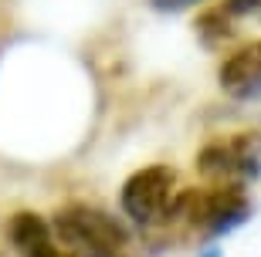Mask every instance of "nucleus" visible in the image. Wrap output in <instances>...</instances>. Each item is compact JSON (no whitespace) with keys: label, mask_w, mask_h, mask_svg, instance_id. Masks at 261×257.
<instances>
[{"label":"nucleus","mask_w":261,"mask_h":257,"mask_svg":"<svg viewBox=\"0 0 261 257\" xmlns=\"http://www.w3.org/2000/svg\"><path fill=\"white\" fill-rule=\"evenodd\" d=\"M176 220H184L187 227L200 230L207 240L227 237L231 230L248 223L251 217V200L248 190L238 183H207V186H190L180 190L176 200Z\"/></svg>","instance_id":"nucleus-1"},{"label":"nucleus","mask_w":261,"mask_h":257,"mask_svg":"<svg viewBox=\"0 0 261 257\" xmlns=\"http://www.w3.org/2000/svg\"><path fill=\"white\" fill-rule=\"evenodd\" d=\"M176 200H180L176 169L166 162H153V166L136 169L122 183V193H119L122 213L139 227H160L166 220H173Z\"/></svg>","instance_id":"nucleus-3"},{"label":"nucleus","mask_w":261,"mask_h":257,"mask_svg":"<svg viewBox=\"0 0 261 257\" xmlns=\"http://www.w3.org/2000/svg\"><path fill=\"white\" fill-rule=\"evenodd\" d=\"M217 81L231 98H258L261 95V38L248 41L241 48H234L231 54L217 68Z\"/></svg>","instance_id":"nucleus-6"},{"label":"nucleus","mask_w":261,"mask_h":257,"mask_svg":"<svg viewBox=\"0 0 261 257\" xmlns=\"http://www.w3.org/2000/svg\"><path fill=\"white\" fill-rule=\"evenodd\" d=\"M200 257H224V247L211 240V244H203V247H200Z\"/></svg>","instance_id":"nucleus-9"},{"label":"nucleus","mask_w":261,"mask_h":257,"mask_svg":"<svg viewBox=\"0 0 261 257\" xmlns=\"http://www.w3.org/2000/svg\"><path fill=\"white\" fill-rule=\"evenodd\" d=\"M55 230L78 257H126L129 230L109 210L92 203H68L55 213Z\"/></svg>","instance_id":"nucleus-2"},{"label":"nucleus","mask_w":261,"mask_h":257,"mask_svg":"<svg viewBox=\"0 0 261 257\" xmlns=\"http://www.w3.org/2000/svg\"><path fill=\"white\" fill-rule=\"evenodd\" d=\"M224 14L227 17H241V14H254V10H261V0H224Z\"/></svg>","instance_id":"nucleus-7"},{"label":"nucleus","mask_w":261,"mask_h":257,"mask_svg":"<svg viewBox=\"0 0 261 257\" xmlns=\"http://www.w3.org/2000/svg\"><path fill=\"white\" fill-rule=\"evenodd\" d=\"M197 169L211 183H238L248 186L261 176V135L227 132L217 135L197 153Z\"/></svg>","instance_id":"nucleus-4"},{"label":"nucleus","mask_w":261,"mask_h":257,"mask_svg":"<svg viewBox=\"0 0 261 257\" xmlns=\"http://www.w3.org/2000/svg\"><path fill=\"white\" fill-rule=\"evenodd\" d=\"M194 0H156V7L160 10H184V7H190Z\"/></svg>","instance_id":"nucleus-8"},{"label":"nucleus","mask_w":261,"mask_h":257,"mask_svg":"<svg viewBox=\"0 0 261 257\" xmlns=\"http://www.w3.org/2000/svg\"><path fill=\"white\" fill-rule=\"evenodd\" d=\"M4 234H7L10 247L17 250V257H78L58 237L55 223L44 213H38V210H17V213H10Z\"/></svg>","instance_id":"nucleus-5"}]
</instances>
